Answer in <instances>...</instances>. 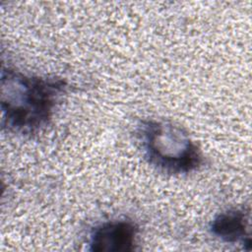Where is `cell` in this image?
I'll list each match as a JSON object with an SVG mask.
<instances>
[{
    "mask_svg": "<svg viewBox=\"0 0 252 252\" xmlns=\"http://www.w3.org/2000/svg\"><path fill=\"white\" fill-rule=\"evenodd\" d=\"M62 78L34 76L7 67L1 71L2 126L32 136L48 125L61 96L68 90Z\"/></svg>",
    "mask_w": 252,
    "mask_h": 252,
    "instance_id": "6da1fadb",
    "label": "cell"
},
{
    "mask_svg": "<svg viewBox=\"0 0 252 252\" xmlns=\"http://www.w3.org/2000/svg\"><path fill=\"white\" fill-rule=\"evenodd\" d=\"M138 225L130 220H116L95 226L90 236V250L94 252H126L135 250Z\"/></svg>",
    "mask_w": 252,
    "mask_h": 252,
    "instance_id": "3957f363",
    "label": "cell"
},
{
    "mask_svg": "<svg viewBox=\"0 0 252 252\" xmlns=\"http://www.w3.org/2000/svg\"><path fill=\"white\" fill-rule=\"evenodd\" d=\"M213 235L226 243H241L251 247L249 233V212L243 208H233L216 216L210 224Z\"/></svg>",
    "mask_w": 252,
    "mask_h": 252,
    "instance_id": "277c9868",
    "label": "cell"
},
{
    "mask_svg": "<svg viewBox=\"0 0 252 252\" xmlns=\"http://www.w3.org/2000/svg\"><path fill=\"white\" fill-rule=\"evenodd\" d=\"M139 140L148 162L169 174L197 170L203 155L197 144L180 126L164 120H144L139 126Z\"/></svg>",
    "mask_w": 252,
    "mask_h": 252,
    "instance_id": "7a4b0ae2",
    "label": "cell"
}]
</instances>
